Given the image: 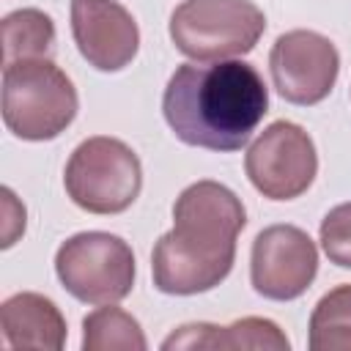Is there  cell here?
Wrapping results in <instances>:
<instances>
[{
  "instance_id": "obj_4",
  "label": "cell",
  "mask_w": 351,
  "mask_h": 351,
  "mask_svg": "<svg viewBox=\"0 0 351 351\" xmlns=\"http://www.w3.org/2000/svg\"><path fill=\"white\" fill-rule=\"evenodd\" d=\"M266 16L252 0H184L170 16V38L197 63L239 58L255 49Z\"/></svg>"
},
{
  "instance_id": "obj_8",
  "label": "cell",
  "mask_w": 351,
  "mask_h": 351,
  "mask_svg": "<svg viewBox=\"0 0 351 351\" xmlns=\"http://www.w3.org/2000/svg\"><path fill=\"white\" fill-rule=\"evenodd\" d=\"M269 71L277 93L299 107L324 101L340 71L337 47L315 30H288L269 52Z\"/></svg>"
},
{
  "instance_id": "obj_12",
  "label": "cell",
  "mask_w": 351,
  "mask_h": 351,
  "mask_svg": "<svg viewBox=\"0 0 351 351\" xmlns=\"http://www.w3.org/2000/svg\"><path fill=\"white\" fill-rule=\"evenodd\" d=\"M165 351L173 348H222V351H244V348H263V351H288L291 340L285 332L269 321V318H241L230 326H214V324H186L178 326L165 343Z\"/></svg>"
},
{
  "instance_id": "obj_17",
  "label": "cell",
  "mask_w": 351,
  "mask_h": 351,
  "mask_svg": "<svg viewBox=\"0 0 351 351\" xmlns=\"http://www.w3.org/2000/svg\"><path fill=\"white\" fill-rule=\"evenodd\" d=\"M3 206H5V228H3V247H11L16 241L19 233H25V206L14 211V192L8 186H3Z\"/></svg>"
},
{
  "instance_id": "obj_6",
  "label": "cell",
  "mask_w": 351,
  "mask_h": 351,
  "mask_svg": "<svg viewBox=\"0 0 351 351\" xmlns=\"http://www.w3.org/2000/svg\"><path fill=\"white\" fill-rule=\"evenodd\" d=\"M55 274L85 304H115L134 288V252L121 236L85 230L58 247Z\"/></svg>"
},
{
  "instance_id": "obj_3",
  "label": "cell",
  "mask_w": 351,
  "mask_h": 351,
  "mask_svg": "<svg viewBox=\"0 0 351 351\" xmlns=\"http://www.w3.org/2000/svg\"><path fill=\"white\" fill-rule=\"evenodd\" d=\"M77 90L52 58L3 66V121L22 140H52L77 115Z\"/></svg>"
},
{
  "instance_id": "obj_16",
  "label": "cell",
  "mask_w": 351,
  "mask_h": 351,
  "mask_svg": "<svg viewBox=\"0 0 351 351\" xmlns=\"http://www.w3.org/2000/svg\"><path fill=\"white\" fill-rule=\"evenodd\" d=\"M321 247L335 266L351 269V203L335 206L321 219Z\"/></svg>"
},
{
  "instance_id": "obj_15",
  "label": "cell",
  "mask_w": 351,
  "mask_h": 351,
  "mask_svg": "<svg viewBox=\"0 0 351 351\" xmlns=\"http://www.w3.org/2000/svg\"><path fill=\"white\" fill-rule=\"evenodd\" d=\"M307 343L313 351H351V282L318 299L310 315Z\"/></svg>"
},
{
  "instance_id": "obj_13",
  "label": "cell",
  "mask_w": 351,
  "mask_h": 351,
  "mask_svg": "<svg viewBox=\"0 0 351 351\" xmlns=\"http://www.w3.org/2000/svg\"><path fill=\"white\" fill-rule=\"evenodd\" d=\"M55 25L38 8H19L3 16V66L33 58H52Z\"/></svg>"
},
{
  "instance_id": "obj_7",
  "label": "cell",
  "mask_w": 351,
  "mask_h": 351,
  "mask_svg": "<svg viewBox=\"0 0 351 351\" xmlns=\"http://www.w3.org/2000/svg\"><path fill=\"white\" fill-rule=\"evenodd\" d=\"M244 170L263 197L293 200L310 189L318 173L313 137L299 123L274 121L247 148Z\"/></svg>"
},
{
  "instance_id": "obj_9",
  "label": "cell",
  "mask_w": 351,
  "mask_h": 351,
  "mask_svg": "<svg viewBox=\"0 0 351 351\" xmlns=\"http://www.w3.org/2000/svg\"><path fill=\"white\" fill-rule=\"evenodd\" d=\"M318 271L315 241L296 225L263 228L250 252L252 288L271 302L299 299Z\"/></svg>"
},
{
  "instance_id": "obj_5",
  "label": "cell",
  "mask_w": 351,
  "mask_h": 351,
  "mask_svg": "<svg viewBox=\"0 0 351 351\" xmlns=\"http://www.w3.org/2000/svg\"><path fill=\"white\" fill-rule=\"evenodd\" d=\"M63 186L74 206L88 214H121L143 189V167L123 140L99 134L71 151Z\"/></svg>"
},
{
  "instance_id": "obj_2",
  "label": "cell",
  "mask_w": 351,
  "mask_h": 351,
  "mask_svg": "<svg viewBox=\"0 0 351 351\" xmlns=\"http://www.w3.org/2000/svg\"><path fill=\"white\" fill-rule=\"evenodd\" d=\"M244 225L247 211L233 189L219 181L189 184L176 197L173 230L154 247V285L173 296L217 288L233 269L236 239Z\"/></svg>"
},
{
  "instance_id": "obj_11",
  "label": "cell",
  "mask_w": 351,
  "mask_h": 351,
  "mask_svg": "<svg viewBox=\"0 0 351 351\" xmlns=\"http://www.w3.org/2000/svg\"><path fill=\"white\" fill-rule=\"evenodd\" d=\"M0 326L5 346L11 348L60 351L69 335L60 307L52 299L33 291L14 293L0 304Z\"/></svg>"
},
{
  "instance_id": "obj_1",
  "label": "cell",
  "mask_w": 351,
  "mask_h": 351,
  "mask_svg": "<svg viewBox=\"0 0 351 351\" xmlns=\"http://www.w3.org/2000/svg\"><path fill=\"white\" fill-rule=\"evenodd\" d=\"M162 112L173 134L206 151H239L269 112V90L252 63H184L167 80Z\"/></svg>"
},
{
  "instance_id": "obj_14",
  "label": "cell",
  "mask_w": 351,
  "mask_h": 351,
  "mask_svg": "<svg viewBox=\"0 0 351 351\" xmlns=\"http://www.w3.org/2000/svg\"><path fill=\"white\" fill-rule=\"evenodd\" d=\"M85 351H145L148 340L134 315L115 304H101L82 318Z\"/></svg>"
},
{
  "instance_id": "obj_10",
  "label": "cell",
  "mask_w": 351,
  "mask_h": 351,
  "mask_svg": "<svg viewBox=\"0 0 351 351\" xmlns=\"http://www.w3.org/2000/svg\"><path fill=\"white\" fill-rule=\"evenodd\" d=\"M71 36L80 55L99 71H121L140 49L134 16L115 0H71Z\"/></svg>"
}]
</instances>
